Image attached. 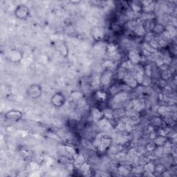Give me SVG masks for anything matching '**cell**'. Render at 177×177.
I'll use <instances>...</instances> for the list:
<instances>
[{
  "mask_svg": "<svg viewBox=\"0 0 177 177\" xmlns=\"http://www.w3.org/2000/svg\"><path fill=\"white\" fill-rule=\"evenodd\" d=\"M80 170L84 174H86L90 172V167L87 163H84L80 166Z\"/></svg>",
  "mask_w": 177,
  "mask_h": 177,
  "instance_id": "44dd1931",
  "label": "cell"
},
{
  "mask_svg": "<svg viewBox=\"0 0 177 177\" xmlns=\"http://www.w3.org/2000/svg\"><path fill=\"white\" fill-rule=\"evenodd\" d=\"M125 80V82L129 87L132 88H136L138 86V83L137 82V81L135 79L134 76H133L131 74H127L123 78Z\"/></svg>",
  "mask_w": 177,
  "mask_h": 177,
  "instance_id": "8992f818",
  "label": "cell"
},
{
  "mask_svg": "<svg viewBox=\"0 0 177 177\" xmlns=\"http://www.w3.org/2000/svg\"><path fill=\"white\" fill-rule=\"evenodd\" d=\"M22 55L21 52L17 50L11 51L8 53V58L12 62H19L22 59Z\"/></svg>",
  "mask_w": 177,
  "mask_h": 177,
  "instance_id": "52a82bcc",
  "label": "cell"
},
{
  "mask_svg": "<svg viewBox=\"0 0 177 177\" xmlns=\"http://www.w3.org/2000/svg\"><path fill=\"white\" fill-rule=\"evenodd\" d=\"M128 58L129 61H131L134 64H138L139 62L141 61V57L134 51H129L128 53Z\"/></svg>",
  "mask_w": 177,
  "mask_h": 177,
  "instance_id": "ba28073f",
  "label": "cell"
},
{
  "mask_svg": "<svg viewBox=\"0 0 177 177\" xmlns=\"http://www.w3.org/2000/svg\"><path fill=\"white\" fill-rule=\"evenodd\" d=\"M28 95L33 99H37L41 96L42 88L38 85H32L27 90Z\"/></svg>",
  "mask_w": 177,
  "mask_h": 177,
  "instance_id": "6da1fadb",
  "label": "cell"
},
{
  "mask_svg": "<svg viewBox=\"0 0 177 177\" xmlns=\"http://www.w3.org/2000/svg\"><path fill=\"white\" fill-rule=\"evenodd\" d=\"M155 166L156 165L152 162H148L144 165V170L147 173L152 174L155 172Z\"/></svg>",
  "mask_w": 177,
  "mask_h": 177,
  "instance_id": "9a60e30c",
  "label": "cell"
},
{
  "mask_svg": "<svg viewBox=\"0 0 177 177\" xmlns=\"http://www.w3.org/2000/svg\"><path fill=\"white\" fill-rule=\"evenodd\" d=\"M51 102L55 107H61L65 102V98L61 93H56L51 98Z\"/></svg>",
  "mask_w": 177,
  "mask_h": 177,
  "instance_id": "3957f363",
  "label": "cell"
},
{
  "mask_svg": "<svg viewBox=\"0 0 177 177\" xmlns=\"http://www.w3.org/2000/svg\"><path fill=\"white\" fill-rule=\"evenodd\" d=\"M144 107H145V104L141 100H135L132 102V107L134 108L135 111H141L144 108Z\"/></svg>",
  "mask_w": 177,
  "mask_h": 177,
  "instance_id": "7c38bea8",
  "label": "cell"
},
{
  "mask_svg": "<svg viewBox=\"0 0 177 177\" xmlns=\"http://www.w3.org/2000/svg\"><path fill=\"white\" fill-rule=\"evenodd\" d=\"M92 115L94 120L96 121V122H98L99 120H101L102 118H104L103 111H101L99 109L96 107H94L92 109Z\"/></svg>",
  "mask_w": 177,
  "mask_h": 177,
  "instance_id": "9c48e42d",
  "label": "cell"
},
{
  "mask_svg": "<svg viewBox=\"0 0 177 177\" xmlns=\"http://www.w3.org/2000/svg\"><path fill=\"white\" fill-rule=\"evenodd\" d=\"M156 148H157V145H155L154 143H148L146 146L147 150L149 151L150 152H153L156 149Z\"/></svg>",
  "mask_w": 177,
  "mask_h": 177,
  "instance_id": "7402d4cb",
  "label": "cell"
},
{
  "mask_svg": "<svg viewBox=\"0 0 177 177\" xmlns=\"http://www.w3.org/2000/svg\"><path fill=\"white\" fill-rule=\"evenodd\" d=\"M165 30V29L161 24H156L154 25L152 32L154 35H160L163 33Z\"/></svg>",
  "mask_w": 177,
  "mask_h": 177,
  "instance_id": "4fadbf2b",
  "label": "cell"
},
{
  "mask_svg": "<svg viewBox=\"0 0 177 177\" xmlns=\"http://www.w3.org/2000/svg\"><path fill=\"white\" fill-rule=\"evenodd\" d=\"M106 94L105 93H103L102 92H97V96L98 97V98L100 99H103L104 100L106 98Z\"/></svg>",
  "mask_w": 177,
  "mask_h": 177,
  "instance_id": "cb8c5ba5",
  "label": "cell"
},
{
  "mask_svg": "<svg viewBox=\"0 0 177 177\" xmlns=\"http://www.w3.org/2000/svg\"><path fill=\"white\" fill-rule=\"evenodd\" d=\"M93 31H94L92 33L93 37L96 40H101L104 37V31L101 28H95L93 29Z\"/></svg>",
  "mask_w": 177,
  "mask_h": 177,
  "instance_id": "8fae6325",
  "label": "cell"
},
{
  "mask_svg": "<svg viewBox=\"0 0 177 177\" xmlns=\"http://www.w3.org/2000/svg\"><path fill=\"white\" fill-rule=\"evenodd\" d=\"M107 51L111 55H115L117 53V48L113 44H110L107 46Z\"/></svg>",
  "mask_w": 177,
  "mask_h": 177,
  "instance_id": "e0dca14e",
  "label": "cell"
},
{
  "mask_svg": "<svg viewBox=\"0 0 177 177\" xmlns=\"http://www.w3.org/2000/svg\"><path fill=\"white\" fill-rule=\"evenodd\" d=\"M103 115L104 117L107 119H111V118H113V113L111 109H106L103 111Z\"/></svg>",
  "mask_w": 177,
  "mask_h": 177,
  "instance_id": "ffe728a7",
  "label": "cell"
},
{
  "mask_svg": "<svg viewBox=\"0 0 177 177\" xmlns=\"http://www.w3.org/2000/svg\"><path fill=\"white\" fill-rule=\"evenodd\" d=\"M98 123L99 127H101V129L104 130V131H108V130H110L111 129V123L109 122L108 119H107L105 118H102Z\"/></svg>",
  "mask_w": 177,
  "mask_h": 177,
  "instance_id": "30bf717a",
  "label": "cell"
},
{
  "mask_svg": "<svg viewBox=\"0 0 177 177\" xmlns=\"http://www.w3.org/2000/svg\"><path fill=\"white\" fill-rule=\"evenodd\" d=\"M6 119L17 122L22 118V113L18 110H10L5 114Z\"/></svg>",
  "mask_w": 177,
  "mask_h": 177,
  "instance_id": "277c9868",
  "label": "cell"
},
{
  "mask_svg": "<svg viewBox=\"0 0 177 177\" xmlns=\"http://www.w3.org/2000/svg\"><path fill=\"white\" fill-rule=\"evenodd\" d=\"M134 31L138 36H144V35H145V29L143 25L136 26L134 29Z\"/></svg>",
  "mask_w": 177,
  "mask_h": 177,
  "instance_id": "ac0fdd59",
  "label": "cell"
},
{
  "mask_svg": "<svg viewBox=\"0 0 177 177\" xmlns=\"http://www.w3.org/2000/svg\"><path fill=\"white\" fill-rule=\"evenodd\" d=\"M83 96L82 94L80 92H73L71 94V98L73 101H78V100H80Z\"/></svg>",
  "mask_w": 177,
  "mask_h": 177,
  "instance_id": "d6986e66",
  "label": "cell"
},
{
  "mask_svg": "<svg viewBox=\"0 0 177 177\" xmlns=\"http://www.w3.org/2000/svg\"><path fill=\"white\" fill-rule=\"evenodd\" d=\"M113 73L110 69H107L104 71L100 78V82L104 86L109 85L112 78Z\"/></svg>",
  "mask_w": 177,
  "mask_h": 177,
  "instance_id": "5b68a950",
  "label": "cell"
},
{
  "mask_svg": "<svg viewBox=\"0 0 177 177\" xmlns=\"http://www.w3.org/2000/svg\"><path fill=\"white\" fill-rule=\"evenodd\" d=\"M127 98V95L124 94V93H118L117 94H116L115 97L113 98V101L115 102V103L120 104L122 103L123 102H124Z\"/></svg>",
  "mask_w": 177,
  "mask_h": 177,
  "instance_id": "5bb4252c",
  "label": "cell"
},
{
  "mask_svg": "<svg viewBox=\"0 0 177 177\" xmlns=\"http://www.w3.org/2000/svg\"><path fill=\"white\" fill-rule=\"evenodd\" d=\"M30 11L29 8L25 5H20L16 8L15 11V14L16 17L18 19L24 20L26 19L29 15Z\"/></svg>",
  "mask_w": 177,
  "mask_h": 177,
  "instance_id": "7a4b0ae2",
  "label": "cell"
},
{
  "mask_svg": "<svg viewBox=\"0 0 177 177\" xmlns=\"http://www.w3.org/2000/svg\"><path fill=\"white\" fill-rule=\"evenodd\" d=\"M76 163H78L82 165L85 162V158L83 157V155H77L76 157Z\"/></svg>",
  "mask_w": 177,
  "mask_h": 177,
  "instance_id": "603a6c76",
  "label": "cell"
},
{
  "mask_svg": "<svg viewBox=\"0 0 177 177\" xmlns=\"http://www.w3.org/2000/svg\"><path fill=\"white\" fill-rule=\"evenodd\" d=\"M166 142H167V140L164 136H160L157 137V138H155L154 143H155V145L157 146H163L165 143H166Z\"/></svg>",
  "mask_w": 177,
  "mask_h": 177,
  "instance_id": "2e32d148",
  "label": "cell"
}]
</instances>
